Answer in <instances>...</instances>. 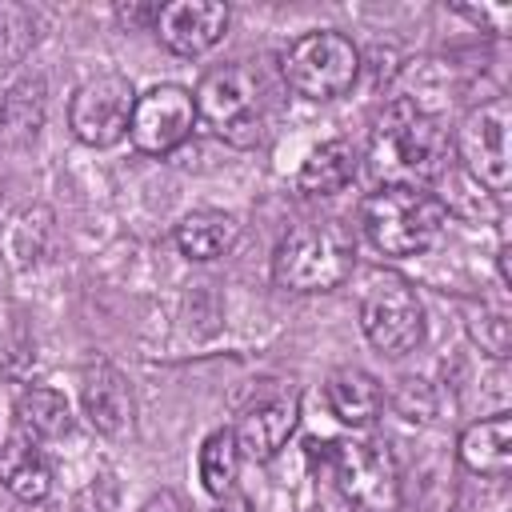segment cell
Here are the masks:
<instances>
[{
	"label": "cell",
	"instance_id": "obj_1",
	"mask_svg": "<svg viewBox=\"0 0 512 512\" xmlns=\"http://www.w3.org/2000/svg\"><path fill=\"white\" fill-rule=\"evenodd\" d=\"M448 156V136L440 120L412 96H396L372 132L368 168L380 188H424Z\"/></svg>",
	"mask_w": 512,
	"mask_h": 512
},
{
	"label": "cell",
	"instance_id": "obj_2",
	"mask_svg": "<svg viewBox=\"0 0 512 512\" xmlns=\"http://www.w3.org/2000/svg\"><path fill=\"white\" fill-rule=\"evenodd\" d=\"M448 208L424 188H376L360 204V232L384 256H416L440 240Z\"/></svg>",
	"mask_w": 512,
	"mask_h": 512
},
{
	"label": "cell",
	"instance_id": "obj_3",
	"mask_svg": "<svg viewBox=\"0 0 512 512\" xmlns=\"http://www.w3.org/2000/svg\"><path fill=\"white\" fill-rule=\"evenodd\" d=\"M356 244L336 224H296L272 252V280L288 292H332L352 276Z\"/></svg>",
	"mask_w": 512,
	"mask_h": 512
},
{
	"label": "cell",
	"instance_id": "obj_4",
	"mask_svg": "<svg viewBox=\"0 0 512 512\" xmlns=\"http://www.w3.org/2000/svg\"><path fill=\"white\" fill-rule=\"evenodd\" d=\"M196 100V120L204 128L236 148H248L260 140L264 124V100H260V76L248 64H220L208 68L192 92Z\"/></svg>",
	"mask_w": 512,
	"mask_h": 512
},
{
	"label": "cell",
	"instance_id": "obj_5",
	"mask_svg": "<svg viewBox=\"0 0 512 512\" xmlns=\"http://www.w3.org/2000/svg\"><path fill=\"white\" fill-rule=\"evenodd\" d=\"M328 448L332 480L356 512H396L400 464L384 436H344Z\"/></svg>",
	"mask_w": 512,
	"mask_h": 512
},
{
	"label": "cell",
	"instance_id": "obj_6",
	"mask_svg": "<svg viewBox=\"0 0 512 512\" xmlns=\"http://www.w3.org/2000/svg\"><path fill=\"white\" fill-rule=\"evenodd\" d=\"M284 84L304 100H336L360 76V52L344 32H304L280 60Z\"/></svg>",
	"mask_w": 512,
	"mask_h": 512
},
{
	"label": "cell",
	"instance_id": "obj_7",
	"mask_svg": "<svg viewBox=\"0 0 512 512\" xmlns=\"http://www.w3.org/2000/svg\"><path fill=\"white\" fill-rule=\"evenodd\" d=\"M508 136H512V104H508L504 92L468 108L460 128H456V152H460L468 176L492 196H504L512 188V144H508Z\"/></svg>",
	"mask_w": 512,
	"mask_h": 512
},
{
	"label": "cell",
	"instance_id": "obj_8",
	"mask_svg": "<svg viewBox=\"0 0 512 512\" xmlns=\"http://www.w3.org/2000/svg\"><path fill=\"white\" fill-rule=\"evenodd\" d=\"M360 328L384 356H404L424 340V304L400 276H372L360 296Z\"/></svg>",
	"mask_w": 512,
	"mask_h": 512
},
{
	"label": "cell",
	"instance_id": "obj_9",
	"mask_svg": "<svg viewBox=\"0 0 512 512\" xmlns=\"http://www.w3.org/2000/svg\"><path fill=\"white\" fill-rule=\"evenodd\" d=\"M132 104L136 92L128 84V76L120 72H100L92 80H84L72 92L68 104V128L80 144L88 148H112L128 136V120H132Z\"/></svg>",
	"mask_w": 512,
	"mask_h": 512
},
{
	"label": "cell",
	"instance_id": "obj_10",
	"mask_svg": "<svg viewBox=\"0 0 512 512\" xmlns=\"http://www.w3.org/2000/svg\"><path fill=\"white\" fill-rule=\"evenodd\" d=\"M196 128V100L184 84H152L132 104L128 140L144 156H168L176 152Z\"/></svg>",
	"mask_w": 512,
	"mask_h": 512
},
{
	"label": "cell",
	"instance_id": "obj_11",
	"mask_svg": "<svg viewBox=\"0 0 512 512\" xmlns=\"http://www.w3.org/2000/svg\"><path fill=\"white\" fill-rule=\"evenodd\" d=\"M300 420V392L292 380H268L252 392V400L240 408V420L232 428L240 456L248 460H272Z\"/></svg>",
	"mask_w": 512,
	"mask_h": 512
},
{
	"label": "cell",
	"instance_id": "obj_12",
	"mask_svg": "<svg viewBox=\"0 0 512 512\" xmlns=\"http://www.w3.org/2000/svg\"><path fill=\"white\" fill-rule=\"evenodd\" d=\"M156 40L176 56H204L228 32V4L216 0H172L156 8Z\"/></svg>",
	"mask_w": 512,
	"mask_h": 512
},
{
	"label": "cell",
	"instance_id": "obj_13",
	"mask_svg": "<svg viewBox=\"0 0 512 512\" xmlns=\"http://www.w3.org/2000/svg\"><path fill=\"white\" fill-rule=\"evenodd\" d=\"M80 404H84L88 424L96 432H104V436H120L132 424V396H128L124 376L112 364L84 368V376H80Z\"/></svg>",
	"mask_w": 512,
	"mask_h": 512
},
{
	"label": "cell",
	"instance_id": "obj_14",
	"mask_svg": "<svg viewBox=\"0 0 512 512\" xmlns=\"http://www.w3.org/2000/svg\"><path fill=\"white\" fill-rule=\"evenodd\" d=\"M460 464L476 476H508V464H512V416L508 412H496L488 420H476L460 432Z\"/></svg>",
	"mask_w": 512,
	"mask_h": 512
},
{
	"label": "cell",
	"instance_id": "obj_15",
	"mask_svg": "<svg viewBox=\"0 0 512 512\" xmlns=\"http://www.w3.org/2000/svg\"><path fill=\"white\" fill-rule=\"evenodd\" d=\"M324 400H328V412L352 428L372 424L384 408V392H380L376 376L364 368H336L324 380Z\"/></svg>",
	"mask_w": 512,
	"mask_h": 512
},
{
	"label": "cell",
	"instance_id": "obj_16",
	"mask_svg": "<svg viewBox=\"0 0 512 512\" xmlns=\"http://www.w3.org/2000/svg\"><path fill=\"white\" fill-rule=\"evenodd\" d=\"M356 160L360 156H356V148L348 140H324L304 156V164L296 172V188L304 196H336V192H344L352 184Z\"/></svg>",
	"mask_w": 512,
	"mask_h": 512
},
{
	"label": "cell",
	"instance_id": "obj_17",
	"mask_svg": "<svg viewBox=\"0 0 512 512\" xmlns=\"http://www.w3.org/2000/svg\"><path fill=\"white\" fill-rule=\"evenodd\" d=\"M0 484L24 504H40L52 492V468L32 440L12 436L0 448Z\"/></svg>",
	"mask_w": 512,
	"mask_h": 512
},
{
	"label": "cell",
	"instance_id": "obj_18",
	"mask_svg": "<svg viewBox=\"0 0 512 512\" xmlns=\"http://www.w3.org/2000/svg\"><path fill=\"white\" fill-rule=\"evenodd\" d=\"M16 428L24 440L32 444H48V440H60L68 428H72V412H68V400L56 392V388H44V384H32L16 396Z\"/></svg>",
	"mask_w": 512,
	"mask_h": 512
},
{
	"label": "cell",
	"instance_id": "obj_19",
	"mask_svg": "<svg viewBox=\"0 0 512 512\" xmlns=\"http://www.w3.org/2000/svg\"><path fill=\"white\" fill-rule=\"evenodd\" d=\"M236 236H240L236 216L220 208H196L176 224V248L188 260H216L236 244Z\"/></svg>",
	"mask_w": 512,
	"mask_h": 512
},
{
	"label": "cell",
	"instance_id": "obj_20",
	"mask_svg": "<svg viewBox=\"0 0 512 512\" xmlns=\"http://www.w3.org/2000/svg\"><path fill=\"white\" fill-rule=\"evenodd\" d=\"M196 468H200V484H204L208 496L220 500V496L232 492V484H236V468H240V448H236L232 428H216V432L204 436Z\"/></svg>",
	"mask_w": 512,
	"mask_h": 512
},
{
	"label": "cell",
	"instance_id": "obj_21",
	"mask_svg": "<svg viewBox=\"0 0 512 512\" xmlns=\"http://www.w3.org/2000/svg\"><path fill=\"white\" fill-rule=\"evenodd\" d=\"M476 340H480V348L488 352V356H496V360H504L508 356V316L504 312H484L480 316V324H476Z\"/></svg>",
	"mask_w": 512,
	"mask_h": 512
},
{
	"label": "cell",
	"instance_id": "obj_22",
	"mask_svg": "<svg viewBox=\"0 0 512 512\" xmlns=\"http://www.w3.org/2000/svg\"><path fill=\"white\" fill-rule=\"evenodd\" d=\"M140 512H188V508H184V500L176 492H156Z\"/></svg>",
	"mask_w": 512,
	"mask_h": 512
},
{
	"label": "cell",
	"instance_id": "obj_23",
	"mask_svg": "<svg viewBox=\"0 0 512 512\" xmlns=\"http://www.w3.org/2000/svg\"><path fill=\"white\" fill-rule=\"evenodd\" d=\"M212 512H252V504H248V496L228 492V496H220V504H216Z\"/></svg>",
	"mask_w": 512,
	"mask_h": 512
},
{
	"label": "cell",
	"instance_id": "obj_24",
	"mask_svg": "<svg viewBox=\"0 0 512 512\" xmlns=\"http://www.w3.org/2000/svg\"><path fill=\"white\" fill-rule=\"evenodd\" d=\"M76 512H100V508H76Z\"/></svg>",
	"mask_w": 512,
	"mask_h": 512
},
{
	"label": "cell",
	"instance_id": "obj_25",
	"mask_svg": "<svg viewBox=\"0 0 512 512\" xmlns=\"http://www.w3.org/2000/svg\"><path fill=\"white\" fill-rule=\"evenodd\" d=\"M0 120H4V104H0Z\"/></svg>",
	"mask_w": 512,
	"mask_h": 512
},
{
	"label": "cell",
	"instance_id": "obj_26",
	"mask_svg": "<svg viewBox=\"0 0 512 512\" xmlns=\"http://www.w3.org/2000/svg\"><path fill=\"white\" fill-rule=\"evenodd\" d=\"M0 200H4V184H0Z\"/></svg>",
	"mask_w": 512,
	"mask_h": 512
}]
</instances>
